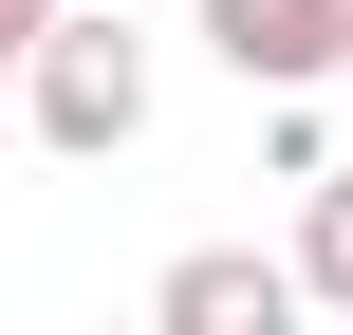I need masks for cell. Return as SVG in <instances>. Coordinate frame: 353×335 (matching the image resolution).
<instances>
[{
	"instance_id": "7a4b0ae2",
	"label": "cell",
	"mask_w": 353,
	"mask_h": 335,
	"mask_svg": "<svg viewBox=\"0 0 353 335\" xmlns=\"http://www.w3.org/2000/svg\"><path fill=\"white\" fill-rule=\"evenodd\" d=\"M205 56L242 93H316V75H353V0H205Z\"/></svg>"
},
{
	"instance_id": "8992f818",
	"label": "cell",
	"mask_w": 353,
	"mask_h": 335,
	"mask_svg": "<svg viewBox=\"0 0 353 335\" xmlns=\"http://www.w3.org/2000/svg\"><path fill=\"white\" fill-rule=\"evenodd\" d=\"M19 19H56V0H19Z\"/></svg>"
},
{
	"instance_id": "6da1fadb",
	"label": "cell",
	"mask_w": 353,
	"mask_h": 335,
	"mask_svg": "<svg viewBox=\"0 0 353 335\" xmlns=\"http://www.w3.org/2000/svg\"><path fill=\"white\" fill-rule=\"evenodd\" d=\"M19 112H37V149H74V168H112L130 131H149V37L130 19H37V75H19Z\"/></svg>"
},
{
	"instance_id": "3957f363",
	"label": "cell",
	"mask_w": 353,
	"mask_h": 335,
	"mask_svg": "<svg viewBox=\"0 0 353 335\" xmlns=\"http://www.w3.org/2000/svg\"><path fill=\"white\" fill-rule=\"evenodd\" d=\"M298 298H316V280H298V261H261V242H205V261H168V280H149V317H168V335H279Z\"/></svg>"
},
{
	"instance_id": "5b68a950",
	"label": "cell",
	"mask_w": 353,
	"mask_h": 335,
	"mask_svg": "<svg viewBox=\"0 0 353 335\" xmlns=\"http://www.w3.org/2000/svg\"><path fill=\"white\" fill-rule=\"evenodd\" d=\"M19 75H37V19H19V0H0V112H19Z\"/></svg>"
},
{
	"instance_id": "277c9868",
	"label": "cell",
	"mask_w": 353,
	"mask_h": 335,
	"mask_svg": "<svg viewBox=\"0 0 353 335\" xmlns=\"http://www.w3.org/2000/svg\"><path fill=\"white\" fill-rule=\"evenodd\" d=\"M298 280L353 317V168H316V224H298Z\"/></svg>"
}]
</instances>
